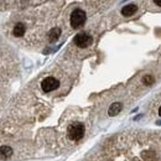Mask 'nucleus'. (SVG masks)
Segmentation results:
<instances>
[{
    "label": "nucleus",
    "mask_w": 161,
    "mask_h": 161,
    "mask_svg": "<svg viewBox=\"0 0 161 161\" xmlns=\"http://www.w3.org/2000/svg\"><path fill=\"white\" fill-rule=\"evenodd\" d=\"M67 134L71 140L77 141L82 139L83 135H84V127H83L82 123H72L67 129Z\"/></svg>",
    "instance_id": "obj_1"
},
{
    "label": "nucleus",
    "mask_w": 161,
    "mask_h": 161,
    "mask_svg": "<svg viewBox=\"0 0 161 161\" xmlns=\"http://www.w3.org/2000/svg\"><path fill=\"white\" fill-rule=\"evenodd\" d=\"M86 13L82 9H76L72 14H71V25L74 29L81 27L83 24L86 22Z\"/></svg>",
    "instance_id": "obj_2"
},
{
    "label": "nucleus",
    "mask_w": 161,
    "mask_h": 161,
    "mask_svg": "<svg viewBox=\"0 0 161 161\" xmlns=\"http://www.w3.org/2000/svg\"><path fill=\"white\" fill-rule=\"evenodd\" d=\"M93 42V39L91 35H88L86 32H81V34H77L76 37H74V44L81 47V49H86V47L91 46V44Z\"/></svg>",
    "instance_id": "obj_3"
},
{
    "label": "nucleus",
    "mask_w": 161,
    "mask_h": 161,
    "mask_svg": "<svg viewBox=\"0 0 161 161\" xmlns=\"http://www.w3.org/2000/svg\"><path fill=\"white\" fill-rule=\"evenodd\" d=\"M58 86H59V82L55 78V77H47V78H45L42 81V83H41L42 91L46 93L55 91L56 88H58Z\"/></svg>",
    "instance_id": "obj_4"
},
{
    "label": "nucleus",
    "mask_w": 161,
    "mask_h": 161,
    "mask_svg": "<svg viewBox=\"0 0 161 161\" xmlns=\"http://www.w3.org/2000/svg\"><path fill=\"white\" fill-rule=\"evenodd\" d=\"M136 10H138V6H136L135 4H129V5H125V6L122 9V14L124 16H132L136 13Z\"/></svg>",
    "instance_id": "obj_5"
},
{
    "label": "nucleus",
    "mask_w": 161,
    "mask_h": 161,
    "mask_svg": "<svg viewBox=\"0 0 161 161\" xmlns=\"http://www.w3.org/2000/svg\"><path fill=\"white\" fill-rule=\"evenodd\" d=\"M59 35H61V29L59 27H53L51 31L49 32V41L50 42H55L58 40Z\"/></svg>",
    "instance_id": "obj_6"
},
{
    "label": "nucleus",
    "mask_w": 161,
    "mask_h": 161,
    "mask_svg": "<svg viewBox=\"0 0 161 161\" xmlns=\"http://www.w3.org/2000/svg\"><path fill=\"white\" fill-rule=\"evenodd\" d=\"M25 25H24L22 22H19L16 24V25L14 26V30H13V34L15 35L16 37H21L24 34H25Z\"/></svg>",
    "instance_id": "obj_7"
},
{
    "label": "nucleus",
    "mask_w": 161,
    "mask_h": 161,
    "mask_svg": "<svg viewBox=\"0 0 161 161\" xmlns=\"http://www.w3.org/2000/svg\"><path fill=\"white\" fill-rule=\"evenodd\" d=\"M122 108H123L122 103H113V104L110 105L109 110H108V114H109L110 117H114V115H117V114H119V113H120Z\"/></svg>",
    "instance_id": "obj_8"
},
{
    "label": "nucleus",
    "mask_w": 161,
    "mask_h": 161,
    "mask_svg": "<svg viewBox=\"0 0 161 161\" xmlns=\"http://www.w3.org/2000/svg\"><path fill=\"white\" fill-rule=\"evenodd\" d=\"M0 151H1V157L3 159H8V157H10L11 155H13V149H11L10 146L3 145L1 147H0Z\"/></svg>",
    "instance_id": "obj_9"
},
{
    "label": "nucleus",
    "mask_w": 161,
    "mask_h": 161,
    "mask_svg": "<svg viewBox=\"0 0 161 161\" xmlns=\"http://www.w3.org/2000/svg\"><path fill=\"white\" fill-rule=\"evenodd\" d=\"M142 82H144L145 84L150 86V84H152V83H154V77L150 76V74H147V76H145L144 78H142Z\"/></svg>",
    "instance_id": "obj_10"
},
{
    "label": "nucleus",
    "mask_w": 161,
    "mask_h": 161,
    "mask_svg": "<svg viewBox=\"0 0 161 161\" xmlns=\"http://www.w3.org/2000/svg\"><path fill=\"white\" fill-rule=\"evenodd\" d=\"M154 3L156 5H159V6H161V0H154Z\"/></svg>",
    "instance_id": "obj_11"
},
{
    "label": "nucleus",
    "mask_w": 161,
    "mask_h": 161,
    "mask_svg": "<svg viewBox=\"0 0 161 161\" xmlns=\"http://www.w3.org/2000/svg\"><path fill=\"white\" fill-rule=\"evenodd\" d=\"M159 115L161 117V107H160V109H159Z\"/></svg>",
    "instance_id": "obj_12"
},
{
    "label": "nucleus",
    "mask_w": 161,
    "mask_h": 161,
    "mask_svg": "<svg viewBox=\"0 0 161 161\" xmlns=\"http://www.w3.org/2000/svg\"><path fill=\"white\" fill-rule=\"evenodd\" d=\"M157 125H161V120H159V122H157Z\"/></svg>",
    "instance_id": "obj_13"
}]
</instances>
